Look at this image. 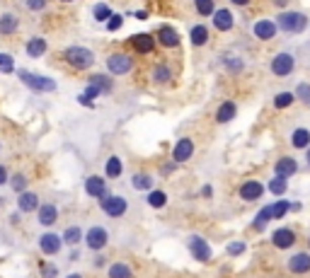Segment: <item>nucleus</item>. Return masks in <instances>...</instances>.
<instances>
[{
    "instance_id": "f257e3e1",
    "label": "nucleus",
    "mask_w": 310,
    "mask_h": 278,
    "mask_svg": "<svg viewBox=\"0 0 310 278\" xmlns=\"http://www.w3.org/2000/svg\"><path fill=\"white\" fill-rule=\"evenodd\" d=\"M63 58L73 68H78V70H88L95 63V54L90 49H85V46H68L66 51H63Z\"/></svg>"
},
{
    "instance_id": "f03ea898",
    "label": "nucleus",
    "mask_w": 310,
    "mask_h": 278,
    "mask_svg": "<svg viewBox=\"0 0 310 278\" xmlns=\"http://www.w3.org/2000/svg\"><path fill=\"white\" fill-rule=\"evenodd\" d=\"M277 27H281V32L286 34H298L308 27V17L300 12H281L277 20Z\"/></svg>"
},
{
    "instance_id": "7ed1b4c3",
    "label": "nucleus",
    "mask_w": 310,
    "mask_h": 278,
    "mask_svg": "<svg viewBox=\"0 0 310 278\" xmlns=\"http://www.w3.org/2000/svg\"><path fill=\"white\" fill-rule=\"evenodd\" d=\"M17 75H20V80H22L32 92H51V89H56L54 80L42 78V75H34V73H29V70H20Z\"/></svg>"
},
{
    "instance_id": "20e7f679",
    "label": "nucleus",
    "mask_w": 310,
    "mask_h": 278,
    "mask_svg": "<svg viewBox=\"0 0 310 278\" xmlns=\"http://www.w3.org/2000/svg\"><path fill=\"white\" fill-rule=\"evenodd\" d=\"M100 208L107 213V215H111V218H119V215L126 213L129 201L124 199V196H111V194H107V196H102L100 199Z\"/></svg>"
},
{
    "instance_id": "39448f33",
    "label": "nucleus",
    "mask_w": 310,
    "mask_h": 278,
    "mask_svg": "<svg viewBox=\"0 0 310 278\" xmlns=\"http://www.w3.org/2000/svg\"><path fill=\"white\" fill-rule=\"evenodd\" d=\"M189 252H191V256L197 259V261H211V256H213V252H211V245L204 240V237H199V235H191L189 237Z\"/></svg>"
},
{
    "instance_id": "423d86ee",
    "label": "nucleus",
    "mask_w": 310,
    "mask_h": 278,
    "mask_svg": "<svg viewBox=\"0 0 310 278\" xmlns=\"http://www.w3.org/2000/svg\"><path fill=\"white\" fill-rule=\"evenodd\" d=\"M293 68H296V61L291 54H277L272 58V73L277 78H288L293 73Z\"/></svg>"
},
{
    "instance_id": "0eeeda50",
    "label": "nucleus",
    "mask_w": 310,
    "mask_h": 278,
    "mask_svg": "<svg viewBox=\"0 0 310 278\" xmlns=\"http://www.w3.org/2000/svg\"><path fill=\"white\" fill-rule=\"evenodd\" d=\"M107 242H109V235H107V230H104L102 225H92V227L88 230V235H85V245H88L92 252L104 249Z\"/></svg>"
},
{
    "instance_id": "6e6552de",
    "label": "nucleus",
    "mask_w": 310,
    "mask_h": 278,
    "mask_svg": "<svg viewBox=\"0 0 310 278\" xmlns=\"http://www.w3.org/2000/svg\"><path fill=\"white\" fill-rule=\"evenodd\" d=\"M131 68H133V61H131V56H126V54H111L107 58V70H109L111 75H126Z\"/></svg>"
},
{
    "instance_id": "1a4fd4ad",
    "label": "nucleus",
    "mask_w": 310,
    "mask_h": 278,
    "mask_svg": "<svg viewBox=\"0 0 310 278\" xmlns=\"http://www.w3.org/2000/svg\"><path fill=\"white\" fill-rule=\"evenodd\" d=\"M288 271L291 273H296V276H303V273H308L310 271V254L308 252H298V254H293L288 259Z\"/></svg>"
},
{
    "instance_id": "9d476101",
    "label": "nucleus",
    "mask_w": 310,
    "mask_h": 278,
    "mask_svg": "<svg viewBox=\"0 0 310 278\" xmlns=\"http://www.w3.org/2000/svg\"><path fill=\"white\" fill-rule=\"evenodd\" d=\"M85 194L88 196H92V199H102V196H107L109 191H107V181H104V177H88L85 179Z\"/></svg>"
},
{
    "instance_id": "9b49d317",
    "label": "nucleus",
    "mask_w": 310,
    "mask_h": 278,
    "mask_svg": "<svg viewBox=\"0 0 310 278\" xmlns=\"http://www.w3.org/2000/svg\"><path fill=\"white\" fill-rule=\"evenodd\" d=\"M61 237L58 235H54V233H44L42 237H39V249L44 252V254H49V256H54V254H58L61 252Z\"/></svg>"
},
{
    "instance_id": "f8f14e48",
    "label": "nucleus",
    "mask_w": 310,
    "mask_h": 278,
    "mask_svg": "<svg viewBox=\"0 0 310 278\" xmlns=\"http://www.w3.org/2000/svg\"><path fill=\"white\" fill-rule=\"evenodd\" d=\"M131 46H133V51L136 54H153V49H155V39H153V34H133L131 36Z\"/></svg>"
},
{
    "instance_id": "ddd939ff",
    "label": "nucleus",
    "mask_w": 310,
    "mask_h": 278,
    "mask_svg": "<svg viewBox=\"0 0 310 278\" xmlns=\"http://www.w3.org/2000/svg\"><path fill=\"white\" fill-rule=\"evenodd\" d=\"M213 27L218 29V32H228L232 29V24H235V17H232V12L228 8H221V10H213Z\"/></svg>"
},
{
    "instance_id": "4468645a",
    "label": "nucleus",
    "mask_w": 310,
    "mask_h": 278,
    "mask_svg": "<svg viewBox=\"0 0 310 278\" xmlns=\"http://www.w3.org/2000/svg\"><path fill=\"white\" fill-rule=\"evenodd\" d=\"M191 155H194V143H191L189 138H182V141H177L175 150H172V160H175L177 165H182V162L191 160Z\"/></svg>"
},
{
    "instance_id": "2eb2a0df",
    "label": "nucleus",
    "mask_w": 310,
    "mask_h": 278,
    "mask_svg": "<svg viewBox=\"0 0 310 278\" xmlns=\"http://www.w3.org/2000/svg\"><path fill=\"white\" fill-rule=\"evenodd\" d=\"M264 187H262V181H245L243 187H240V199L243 201H257L262 199V194H264Z\"/></svg>"
},
{
    "instance_id": "dca6fc26",
    "label": "nucleus",
    "mask_w": 310,
    "mask_h": 278,
    "mask_svg": "<svg viewBox=\"0 0 310 278\" xmlns=\"http://www.w3.org/2000/svg\"><path fill=\"white\" fill-rule=\"evenodd\" d=\"M36 218H39V225L51 227V225L58 220V208H56L54 203H44V206L36 208Z\"/></svg>"
},
{
    "instance_id": "f3484780",
    "label": "nucleus",
    "mask_w": 310,
    "mask_h": 278,
    "mask_svg": "<svg viewBox=\"0 0 310 278\" xmlns=\"http://www.w3.org/2000/svg\"><path fill=\"white\" fill-rule=\"evenodd\" d=\"M272 242H274V247H279V249H288V247L296 245V233L288 230V227H279L277 233L272 235Z\"/></svg>"
},
{
    "instance_id": "a211bd4d",
    "label": "nucleus",
    "mask_w": 310,
    "mask_h": 278,
    "mask_svg": "<svg viewBox=\"0 0 310 278\" xmlns=\"http://www.w3.org/2000/svg\"><path fill=\"white\" fill-rule=\"evenodd\" d=\"M277 22H272V20H259V22H255V36L257 39H262V41H269V39H274L277 36Z\"/></svg>"
},
{
    "instance_id": "6ab92c4d",
    "label": "nucleus",
    "mask_w": 310,
    "mask_h": 278,
    "mask_svg": "<svg viewBox=\"0 0 310 278\" xmlns=\"http://www.w3.org/2000/svg\"><path fill=\"white\" fill-rule=\"evenodd\" d=\"M158 41L165 46V49H175V46H179V34L175 27H170V24H165V27H160L158 29Z\"/></svg>"
},
{
    "instance_id": "aec40b11",
    "label": "nucleus",
    "mask_w": 310,
    "mask_h": 278,
    "mask_svg": "<svg viewBox=\"0 0 310 278\" xmlns=\"http://www.w3.org/2000/svg\"><path fill=\"white\" fill-rule=\"evenodd\" d=\"M17 208L22 213H29V211H36L39 208V196L34 191H27L24 189L22 194H17Z\"/></svg>"
},
{
    "instance_id": "412c9836",
    "label": "nucleus",
    "mask_w": 310,
    "mask_h": 278,
    "mask_svg": "<svg viewBox=\"0 0 310 278\" xmlns=\"http://www.w3.org/2000/svg\"><path fill=\"white\" fill-rule=\"evenodd\" d=\"M274 169H277V177H293L296 172H298V162L293 160V157H281V160H277V165H274Z\"/></svg>"
},
{
    "instance_id": "4be33fe9",
    "label": "nucleus",
    "mask_w": 310,
    "mask_h": 278,
    "mask_svg": "<svg viewBox=\"0 0 310 278\" xmlns=\"http://www.w3.org/2000/svg\"><path fill=\"white\" fill-rule=\"evenodd\" d=\"M235 114H238V107H235V102H223L221 107H218V114H216V121L218 123H228L235 119Z\"/></svg>"
},
{
    "instance_id": "5701e85b",
    "label": "nucleus",
    "mask_w": 310,
    "mask_h": 278,
    "mask_svg": "<svg viewBox=\"0 0 310 278\" xmlns=\"http://www.w3.org/2000/svg\"><path fill=\"white\" fill-rule=\"evenodd\" d=\"M15 29H17V17L12 15V12H3L0 15V34H15Z\"/></svg>"
},
{
    "instance_id": "b1692460",
    "label": "nucleus",
    "mask_w": 310,
    "mask_h": 278,
    "mask_svg": "<svg viewBox=\"0 0 310 278\" xmlns=\"http://www.w3.org/2000/svg\"><path fill=\"white\" fill-rule=\"evenodd\" d=\"M189 39H191V44L194 46H204L206 41H209V29H206L204 24H197V27H191Z\"/></svg>"
},
{
    "instance_id": "393cba45",
    "label": "nucleus",
    "mask_w": 310,
    "mask_h": 278,
    "mask_svg": "<svg viewBox=\"0 0 310 278\" xmlns=\"http://www.w3.org/2000/svg\"><path fill=\"white\" fill-rule=\"evenodd\" d=\"M27 54L32 56V58L44 56L46 54V41L42 39V36H34V39H29V41H27Z\"/></svg>"
},
{
    "instance_id": "a878e982",
    "label": "nucleus",
    "mask_w": 310,
    "mask_h": 278,
    "mask_svg": "<svg viewBox=\"0 0 310 278\" xmlns=\"http://www.w3.org/2000/svg\"><path fill=\"white\" fill-rule=\"evenodd\" d=\"M291 143H293V148H298V150L308 148L310 145V131L308 128H296L293 135H291Z\"/></svg>"
},
{
    "instance_id": "bb28decb",
    "label": "nucleus",
    "mask_w": 310,
    "mask_h": 278,
    "mask_svg": "<svg viewBox=\"0 0 310 278\" xmlns=\"http://www.w3.org/2000/svg\"><path fill=\"white\" fill-rule=\"evenodd\" d=\"M131 266L129 264H124V261H117V264H111L109 266V278H131Z\"/></svg>"
},
{
    "instance_id": "cd10ccee",
    "label": "nucleus",
    "mask_w": 310,
    "mask_h": 278,
    "mask_svg": "<svg viewBox=\"0 0 310 278\" xmlns=\"http://www.w3.org/2000/svg\"><path fill=\"white\" fill-rule=\"evenodd\" d=\"M122 160L119 157H109L107 160V165H104V172H107V177L109 179H117V177H122Z\"/></svg>"
},
{
    "instance_id": "c85d7f7f",
    "label": "nucleus",
    "mask_w": 310,
    "mask_h": 278,
    "mask_svg": "<svg viewBox=\"0 0 310 278\" xmlns=\"http://www.w3.org/2000/svg\"><path fill=\"white\" fill-rule=\"evenodd\" d=\"M131 184H133V189L136 191H145V189H153V177L150 174H136V177L131 179Z\"/></svg>"
},
{
    "instance_id": "c756f323",
    "label": "nucleus",
    "mask_w": 310,
    "mask_h": 278,
    "mask_svg": "<svg viewBox=\"0 0 310 278\" xmlns=\"http://www.w3.org/2000/svg\"><path fill=\"white\" fill-rule=\"evenodd\" d=\"M66 245H78L80 240H83V230L78 227V225H70V227H66V233H63V237H61Z\"/></svg>"
},
{
    "instance_id": "7c9ffc66",
    "label": "nucleus",
    "mask_w": 310,
    "mask_h": 278,
    "mask_svg": "<svg viewBox=\"0 0 310 278\" xmlns=\"http://www.w3.org/2000/svg\"><path fill=\"white\" fill-rule=\"evenodd\" d=\"M269 220H272V208H269V206H264V208H262V211L255 215V220H252V227H255V230H264V225Z\"/></svg>"
},
{
    "instance_id": "2f4dec72",
    "label": "nucleus",
    "mask_w": 310,
    "mask_h": 278,
    "mask_svg": "<svg viewBox=\"0 0 310 278\" xmlns=\"http://www.w3.org/2000/svg\"><path fill=\"white\" fill-rule=\"evenodd\" d=\"M92 15H95L97 22H107V20L111 17V8L107 5V3H97V5L92 8Z\"/></svg>"
},
{
    "instance_id": "473e14b6",
    "label": "nucleus",
    "mask_w": 310,
    "mask_h": 278,
    "mask_svg": "<svg viewBox=\"0 0 310 278\" xmlns=\"http://www.w3.org/2000/svg\"><path fill=\"white\" fill-rule=\"evenodd\" d=\"M148 203H150V208H165V203H167V196H165V191H150L148 194Z\"/></svg>"
},
{
    "instance_id": "72a5a7b5",
    "label": "nucleus",
    "mask_w": 310,
    "mask_h": 278,
    "mask_svg": "<svg viewBox=\"0 0 310 278\" xmlns=\"http://www.w3.org/2000/svg\"><path fill=\"white\" fill-rule=\"evenodd\" d=\"M266 189L272 191V194H277V196H284L286 189H288V184H286V179L284 177H274L272 181H269V187H266Z\"/></svg>"
},
{
    "instance_id": "f704fd0d",
    "label": "nucleus",
    "mask_w": 310,
    "mask_h": 278,
    "mask_svg": "<svg viewBox=\"0 0 310 278\" xmlns=\"http://www.w3.org/2000/svg\"><path fill=\"white\" fill-rule=\"evenodd\" d=\"M194 8H197V12H199V15H204V17H211V15H213V10H216L213 0H194Z\"/></svg>"
},
{
    "instance_id": "c9c22d12",
    "label": "nucleus",
    "mask_w": 310,
    "mask_h": 278,
    "mask_svg": "<svg viewBox=\"0 0 310 278\" xmlns=\"http://www.w3.org/2000/svg\"><path fill=\"white\" fill-rule=\"evenodd\" d=\"M269 208H272V218H284V215L291 211V203H288V201H277V203H272Z\"/></svg>"
},
{
    "instance_id": "e433bc0d",
    "label": "nucleus",
    "mask_w": 310,
    "mask_h": 278,
    "mask_svg": "<svg viewBox=\"0 0 310 278\" xmlns=\"http://www.w3.org/2000/svg\"><path fill=\"white\" fill-rule=\"evenodd\" d=\"M10 189L17 191V194H22V191L27 189V177H24V174H12L10 177Z\"/></svg>"
},
{
    "instance_id": "4c0bfd02",
    "label": "nucleus",
    "mask_w": 310,
    "mask_h": 278,
    "mask_svg": "<svg viewBox=\"0 0 310 278\" xmlns=\"http://www.w3.org/2000/svg\"><path fill=\"white\" fill-rule=\"evenodd\" d=\"M291 104H293V95H291V92H281V95L274 97V107H277V109H286Z\"/></svg>"
},
{
    "instance_id": "58836bf2",
    "label": "nucleus",
    "mask_w": 310,
    "mask_h": 278,
    "mask_svg": "<svg viewBox=\"0 0 310 278\" xmlns=\"http://www.w3.org/2000/svg\"><path fill=\"white\" fill-rule=\"evenodd\" d=\"M90 85L100 87V89H102V95H107V92L111 89V82H109L107 78H104V75H92V78H90Z\"/></svg>"
},
{
    "instance_id": "ea45409f",
    "label": "nucleus",
    "mask_w": 310,
    "mask_h": 278,
    "mask_svg": "<svg viewBox=\"0 0 310 278\" xmlns=\"http://www.w3.org/2000/svg\"><path fill=\"white\" fill-rule=\"evenodd\" d=\"M223 66L228 68L230 73H240V70H243V61L235 58V56H225V58H223Z\"/></svg>"
},
{
    "instance_id": "a19ab883",
    "label": "nucleus",
    "mask_w": 310,
    "mask_h": 278,
    "mask_svg": "<svg viewBox=\"0 0 310 278\" xmlns=\"http://www.w3.org/2000/svg\"><path fill=\"white\" fill-rule=\"evenodd\" d=\"M153 80H155V82H160V85H163V82H167V80H170V68H167V66H155Z\"/></svg>"
},
{
    "instance_id": "79ce46f5",
    "label": "nucleus",
    "mask_w": 310,
    "mask_h": 278,
    "mask_svg": "<svg viewBox=\"0 0 310 278\" xmlns=\"http://www.w3.org/2000/svg\"><path fill=\"white\" fill-rule=\"evenodd\" d=\"M245 249H247V245L245 242H240V240H232L230 245L225 247V252L230 256H240V254H245Z\"/></svg>"
},
{
    "instance_id": "37998d69",
    "label": "nucleus",
    "mask_w": 310,
    "mask_h": 278,
    "mask_svg": "<svg viewBox=\"0 0 310 278\" xmlns=\"http://www.w3.org/2000/svg\"><path fill=\"white\" fill-rule=\"evenodd\" d=\"M122 24H124V17H122V15H114V12H111V17L107 20V29H109V32H117Z\"/></svg>"
},
{
    "instance_id": "c03bdc74",
    "label": "nucleus",
    "mask_w": 310,
    "mask_h": 278,
    "mask_svg": "<svg viewBox=\"0 0 310 278\" xmlns=\"http://www.w3.org/2000/svg\"><path fill=\"white\" fill-rule=\"evenodd\" d=\"M39 266H42L39 271H42V276H44V278H56V276H58V268H56L54 264H46V261H44V264H39Z\"/></svg>"
},
{
    "instance_id": "a18cd8bd",
    "label": "nucleus",
    "mask_w": 310,
    "mask_h": 278,
    "mask_svg": "<svg viewBox=\"0 0 310 278\" xmlns=\"http://www.w3.org/2000/svg\"><path fill=\"white\" fill-rule=\"evenodd\" d=\"M296 92H298L300 102H308L310 104V82H300L298 87H296Z\"/></svg>"
},
{
    "instance_id": "49530a36",
    "label": "nucleus",
    "mask_w": 310,
    "mask_h": 278,
    "mask_svg": "<svg viewBox=\"0 0 310 278\" xmlns=\"http://www.w3.org/2000/svg\"><path fill=\"white\" fill-rule=\"evenodd\" d=\"M0 68H3V73H12V68H15V63H12L10 56L0 54Z\"/></svg>"
},
{
    "instance_id": "de8ad7c7",
    "label": "nucleus",
    "mask_w": 310,
    "mask_h": 278,
    "mask_svg": "<svg viewBox=\"0 0 310 278\" xmlns=\"http://www.w3.org/2000/svg\"><path fill=\"white\" fill-rule=\"evenodd\" d=\"M100 95H102V89L95 87V85H88V87H85V97H88V100H95V97H100Z\"/></svg>"
},
{
    "instance_id": "09e8293b",
    "label": "nucleus",
    "mask_w": 310,
    "mask_h": 278,
    "mask_svg": "<svg viewBox=\"0 0 310 278\" xmlns=\"http://www.w3.org/2000/svg\"><path fill=\"white\" fill-rule=\"evenodd\" d=\"M27 8H29V10H44L46 0H27Z\"/></svg>"
},
{
    "instance_id": "8fccbe9b",
    "label": "nucleus",
    "mask_w": 310,
    "mask_h": 278,
    "mask_svg": "<svg viewBox=\"0 0 310 278\" xmlns=\"http://www.w3.org/2000/svg\"><path fill=\"white\" fill-rule=\"evenodd\" d=\"M175 165H177V162H170V165H163V167H160V174H163V177H165V174H172V172H175Z\"/></svg>"
},
{
    "instance_id": "3c124183",
    "label": "nucleus",
    "mask_w": 310,
    "mask_h": 278,
    "mask_svg": "<svg viewBox=\"0 0 310 278\" xmlns=\"http://www.w3.org/2000/svg\"><path fill=\"white\" fill-rule=\"evenodd\" d=\"M3 184H8V169L0 165V187H3Z\"/></svg>"
},
{
    "instance_id": "603ef678",
    "label": "nucleus",
    "mask_w": 310,
    "mask_h": 278,
    "mask_svg": "<svg viewBox=\"0 0 310 278\" xmlns=\"http://www.w3.org/2000/svg\"><path fill=\"white\" fill-rule=\"evenodd\" d=\"M136 17H138V20H145V17H148V12H145V10H138V12H136Z\"/></svg>"
},
{
    "instance_id": "864d4df0",
    "label": "nucleus",
    "mask_w": 310,
    "mask_h": 278,
    "mask_svg": "<svg viewBox=\"0 0 310 278\" xmlns=\"http://www.w3.org/2000/svg\"><path fill=\"white\" fill-rule=\"evenodd\" d=\"M286 3H288V0H274V5H277V8H284Z\"/></svg>"
},
{
    "instance_id": "5fc2aeb1",
    "label": "nucleus",
    "mask_w": 310,
    "mask_h": 278,
    "mask_svg": "<svg viewBox=\"0 0 310 278\" xmlns=\"http://www.w3.org/2000/svg\"><path fill=\"white\" fill-rule=\"evenodd\" d=\"M305 162H308V167H310V145H308V150H305Z\"/></svg>"
},
{
    "instance_id": "6e6d98bb",
    "label": "nucleus",
    "mask_w": 310,
    "mask_h": 278,
    "mask_svg": "<svg viewBox=\"0 0 310 278\" xmlns=\"http://www.w3.org/2000/svg\"><path fill=\"white\" fill-rule=\"evenodd\" d=\"M232 3H235V5H247L250 0H232Z\"/></svg>"
},
{
    "instance_id": "4d7b16f0",
    "label": "nucleus",
    "mask_w": 310,
    "mask_h": 278,
    "mask_svg": "<svg viewBox=\"0 0 310 278\" xmlns=\"http://www.w3.org/2000/svg\"><path fill=\"white\" fill-rule=\"evenodd\" d=\"M66 278H83L80 273H70V276H66Z\"/></svg>"
},
{
    "instance_id": "13d9d810",
    "label": "nucleus",
    "mask_w": 310,
    "mask_h": 278,
    "mask_svg": "<svg viewBox=\"0 0 310 278\" xmlns=\"http://www.w3.org/2000/svg\"><path fill=\"white\" fill-rule=\"evenodd\" d=\"M61 3H73V0H61Z\"/></svg>"
},
{
    "instance_id": "bf43d9fd",
    "label": "nucleus",
    "mask_w": 310,
    "mask_h": 278,
    "mask_svg": "<svg viewBox=\"0 0 310 278\" xmlns=\"http://www.w3.org/2000/svg\"><path fill=\"white\" fill-rule=\"evenodd\" d=\"M308 245H310V240H308Z\"/></svg>"
}]
</instances>
